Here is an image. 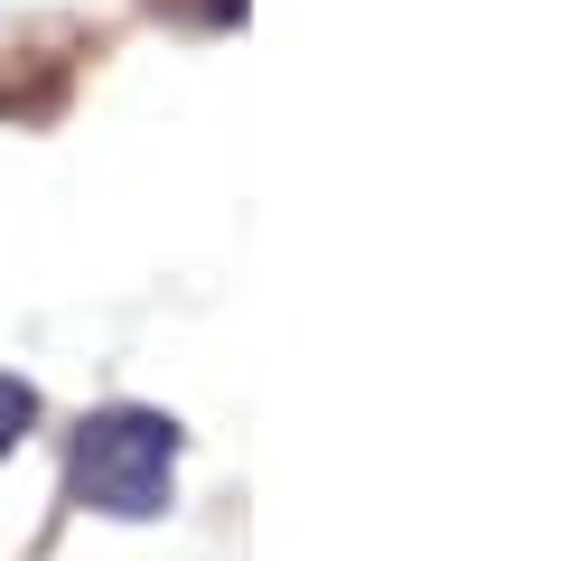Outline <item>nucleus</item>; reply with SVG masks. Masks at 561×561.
<instances>
[{
	"label": "nucleus",
	"instance_id": "nucleus-1",
	"mask_svg": "<svg viewBox=\"0 0 561 561\" xmlns=\"http://www.w3.org/2000/svg\"><path fill=\"white\" fill-rule=\"evenodd\" d=\"M169 478H179V421H169V412H140V402L84 412L76 459H66L76 505L122 515V524H150V515L169 505Z\"/></svg>",
	"mask_w": 561,
	"mask_h": 561
},
{
	"label": "nucleus",
	"instance_id": "nucleus-3",
	"mask_svg": "<svg viewBox=\"0 0 561 561\" xmlns=\"http://www.w3.org/2000/svg\"><path fill=\"white\" fill-rule=\"evenodd\" d=\"M169 20H197V28H225V20H243V0H160Z\"/></svg>",
	"mask_w": 561,
	"mask_h": 561
},
{
	"label": "nucleus",
	"instance_id": "nucleus-2",
	"mask_svg": "<svg viewBox=\"0 0 561 561\" xmlns=\"http://www.w3.org/2000/svg\"><path fill=\"white\" fill-rule=\"evenodd\" d=\"M38 431V383H20V375H0V459Z\"/></svg>",
	"mask_w": 561,
	"mask_h": 561
}]
</instances>
